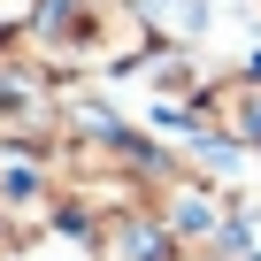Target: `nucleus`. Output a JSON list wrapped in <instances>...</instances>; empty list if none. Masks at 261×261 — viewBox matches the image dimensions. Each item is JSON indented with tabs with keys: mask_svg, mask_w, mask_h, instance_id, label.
Returning <instances> with one entry per match:
<instances>
[{
	"mask_svg": "<svg viewBox=\"0 0 261 261\" xmlns=\"http://www.w3.org/2000/svg\"><path fill=\"white\" fill-rule=\"evenodd\" d=\"M154 39L162 31L146 0H39L8 46L46 77H77V69H139L154 62Z\"/></svg>",
	"mask_w": 261,
	"mask_h": 261,
	"instance_id": "nucleus-1",
	"label": "nucleus"
},
{
	"mask_svg": "<svg viewBox=\"0 0 261 261\" xmlns=\"http://www.w3.org/2000/svg\"><path fill=\"white\" fill-rule=\"evenodd\" d=\"M62 130H69V108H62L54 77L8 46V54H0V146L39 154V146H54V139H62Z\"/></svg>",
	"mask_w": 261,
	"mask_h": 261,
	"instance_id": "nucleus-2",
	"label": "nucleus"
},
{
	"mask_svg": "<svg viewBox=\"0 0 261 261\" xmlns=\"http://www.w3.org/2000/svg\"><path fill=\"white\" fill-rule=\"evenodd\" d=\"M223 261H261V200H230V223L215 238Z\"/></svg>",
	"mask_w": 261,
	"mask_h": 261,
	"instance_id": "nucleus-3",
	"label": "nucleus"
},
{
	"mask_svg": "<svg viewBox=\"0 0 261 261\" xmlns=\"http://www.w3.org/2000/svg\"><path fill=\"white\" fill-rule=\"evenodd\" d=\"M154 31H177V39H200L207 31V0H154Z\"/></svg>",
	"mask_w": 261,
	"mask_h": 261,
	"instance_id": "nucleus-4",
	"label": "nucleus"
}]
</instances>
